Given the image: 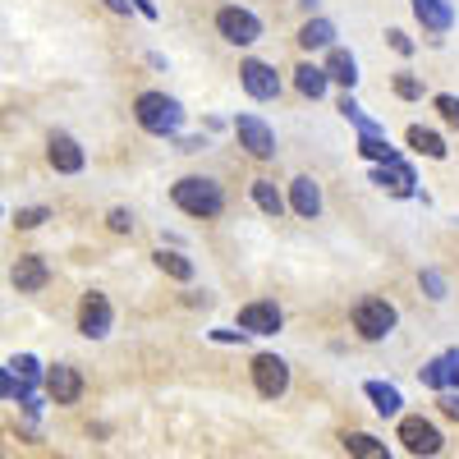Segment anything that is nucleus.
<instances>
[{"label":"nucleus","mask_w":459,"mask_h":459,"mask_svg":"<svg viewBox=\"0 0 459 459\" xmlns=\"http://www.w3.org/2000/svg\"><path fill=\"white\" fill-rule=\"evenodd\" d=\"M248 372H253V386L262 400H281L290 391V363L281 354H253Z\"/></svg>","instance_id":"obj_7"},{"label":"nucleus","mask_w":459,"mask_h":459,"mask_svg":"<svg viewBox=\"0 0 459 459\" xmlns=\"http://www.w3.org/2000/svg\"><path fill=\"white\" fill-rule=\"evenodd\" d=\"M281 326H285V313H281L276 299H253V303H244L239 322H235V331H244V335H276Z\"/></svg>","instance_id":"obj_10"},{"label":"nucleus","mask_w":459,"mask_h":459,"mask_svg":"<svg viewBox=\"0 0 459 459\" xmlns=\"http://www.w3.org/2000/svg\"><path fill=\"white\" fill-rule=\"evenodd\" d=\"M446 391H459V350H446Z\"/></svg>","instance_id":"obj_36"},{"label":"nucleus","mask_w":459,"mask_h":459,"mask_svg":"<svg viewBox=\"0 0 459 459\" xmlns=\"http://www.w3.org/2000/svg\"><path fill=\"white\" fill-rule=\"evenodd\" d=\"M391 88H395V97H400V101H423V92H428V88H423V79H418V74H409V69H400V74H395Z\"/></svg>","instance_id":"obj_28"},{"label":"nucleus","mask_w":459,"mask_h":459,"mask_svg":"<svg viewBox=\"0 0 459 459\" xmlns=\"http://www.w3.org/2000/svg\"><path fill=\"white\" fill-rule=\"evenodd\" d=\"M335 110H340V115H344V120H350V125H354L359 134H381V125H377L372 115H368V110H363V106L354 101V92H344V97L335 101Z\"/></svg>","instance_id":"obj_27"},{"label":"nucleus","mask_w":459,"mask_h":459,"mask_svg":"<svg viewBox=\"0 0 459 459\" xmlns=\"http://www.w3.org/2000/svg\"><path fill=\"white\" fill-rule=\"evenodd\" d=\"M42 386H47L51 404H79L83 400V372L74 363H51L47 377H42Z\"/></svg>","instance_id":"obj_13"},{"label":"nucleus","mask_w":459,"mask_h":459,"mask_svg":"<svg viewBox=\"0 0 459 459\" xmlns=\"http://www.w3.org/2000/svg\"><path fill=\"white\" fill-rule=\"evenodd\" d=\"M404 143H409V147L418 152V157H428V161H446V157H450V147H446V138H441L437 129H423V125H409Z\"/></svg>","instance_id":"obj_21"},{"label":"nucleus","mask_w":459,"mask_h":459,"mask_svg":"<svg viewBox=\"0 0 459 459\" xmlns=\"http://www.w3.org/2000/svg\"><path fill=\"white\" fill-rule=\"evenodd\" d=\"M294 88H299L303 97H313V101H322V97L331 92V79H326V69H322V65H313V60H303V65L294 69Z\"/></svg>","instance_id":"obj_25"},{"label":"nucleus","mask_w":459,"mask_h":459,"mask_svg":"<svg viewBox=\"0 0 459 459\" xmlns=\"http://www.w3.org/2000/svg\"><path fill=\"white\" fill-rule=\"evenodd\" d=\"M170 203L194 221H216L225 212V188L212 175H184L170 184Z\"/></svg>","instance_id":"obj_2"},{"label":"nucleus","mask_w":459,"mask_h":459,"mask_svg":"<svg viewBox=\"0 0 459 459\" xmlns=\"http://www.w3.org/2000/svg\"><path fill=\"white\" fill-rule=\"evenodd\" d=\"M437 409L450 418V423H459V391H441L437 395Z\"/></svg>","instance_id":"obj_37"},{"label":"nucleus","mask_w":459,"mask_h":459,"mask_svg":"<svg viewBox=\"0 0 459 459\" xmlns=\"http://www.w3.org/2000/svg\"><path fill=\"white\" fill-rule=\"evenodd\" d=\"M129 10H134V14H143V19H152V23L161 19V10H157V0H129Z\"/></svg>","instance_id":"obj_38"},{"label":"nucleus","mask_w":459,"mask_h":459,"mask_svg":"<svg viewBox=\"0 0 459 459\" xmlns=\"http://www.w3.org/2000/svg\"><path fill=\"white\" fill-rule=\"evenodd\" d=\"M134 225H138V221H134L129 207H110V212H106V230H110V235H134Z\"/></svg>","instance_id":"obj_32"},{"label":"nucleus","mask_w":459,"mask_h":459,"mask_svg":"<svg viewBox=\"0 0 459 459\" xmlns=\"http://www.w3.org/2000/svg\"><path fill=\"white\" fill-rule=\"evenodd\" d=\"M152 266H157V272L161 276H170V281H179V285H188V281H194L198 276V266H194V257H184L179 248H157V253H152Z\"/></svg>","instance_id":"obj_19"},{"label":"nucleus","mask_w":459,"mask_h":459,"mask_svg":"<svg viewBox=\"0 0 459 459\" xmlns=\"http://www.w3.org/2000/svg\"><path fill=\"white\" fill-rule=\"evenodd\" d=\"M239 88L253 101H276L281 97V74H276V65L248 56V60H239Z\"/></svg>","instance_id":"obj_8"},{"label":"nucleus","mask_w":459,"mask_h":459,"mask_svg":"<svg viewBox=\"0 0 459 459\" xmlns=\"http://www.w3.org/2000/svg\"><path fill=\"white\" fill-rule=\"evenodd\" d=\"M359 157L372 161V166H395V161H404L400 147H391L386 134H359Z\"/></svg>","instance_id":"obj_22"},{"label":"nucleus","mask_w":459,"mask_h":459,"mask_svg":"<svg viewBox=\"0 0 459 459\" xmlns=\"http://www.w3.org/2000/svg\"><path fill=\"white\" fill-rule=\"evenodd\" d=\"M5 368H10V377H14V381H23V386H32V391L42 386V377H47V368L37 363V354H14Z\"/></svg>","instance_id":"obj_26"},{"label":"nucleus","mask_w":459,"mask_h":459,"mask_svg":"<svg viewBox=\"0 0 459 459\" xmlns=\"http://www.w3.org/2000/svg\"><path fill=\"white\" fill-rule=\"evenodd\" d=\"M418 381H423L428 391H437V395H441V391H446V359H441V354H437V359H428L423 368H418Z\"/></svg>","instance_id":"obj_29"},{"label":"nucleus","mask_w":459,"mask_h":459,"mask_svg":"<svg viewBox=\"0 0 459 459\" xmlns=\"http://www.w3.org/2000/svg\"><path fill=\"white\" fill-rule=\"evenodd\" d=\"M110 326H115L110 299H106L101 290H88V294L79 299V335H88V340H106Z\"/></svg>","instance_id":"obj_9"},{"label":"nucleus","mask_w":459,"mask_h":459,"mask_svg":"<svg viewBox=\"0 0 459 459\" xmlns=\"http://www.w3.org/2000/svg\"><path fill=\"white\" fill-rule=\"evenodd\" d=\"M47 161H51L56 175H79V170L88 166V152H83V143L74 138V134L56 129V134L47 138Z\"/></svg>","instance_id":"obj_12"},{"label":"nucleus","mask_w":459,"mask_h":459,"mask_svg":"<svg viewBox=\"0 0 459 459\" xmlns=\"http://www.w3.org/2000/svg\"><path fill=\"white\" fill-rule=\"evenodd\" d=\"M322 69H326V79H331V83H340L344 92H354V88H359V60H354V51H344V47H331V51H326V65H322Z\"/></svg>","instance_id":"obj_17"},{"label":"nucleus","mask_w":459,"mask_h":459,"mask_svg":"<svg viewBox=\"0 0 459 459\" xmlns=\"http://www.w3.org/2000/svg\"><path fill=\"white\" fill-rule=\"evenodd\" d=\"M184 115H188L184 101L170 97V92H161V88H147V92L134 97V120H138V129L152 134V138H179Z\"/></svg>","instance_id":"obj_1"},{"label":"nucleus","mask_w":459,"mask_h":459,"mask_svg":"<svg viewBox=\"0 0 459 459\" xmlns=\"http://www.w3.org/2000/svg\"><path fill=\"white\" fill-rule=\"evenodd\" d=\"M322 184L313 175H294L290 188H285V212H294L299 221H317L322 216Z\"/></svg>","instance_id":"obj_11"},{"label":"nucleus","mask_w":459,"mask_h":459,"mask_svg":"<svg viewBox=\"0 0 459 459\" xmlns=\"http://www.w3.org/2000/svg\"><path fill=\"white\" fill-rule=\"evenodd\" d=\"M386 47H391L395 56H413V37H409L404 28H386Z\"/></svg>","instance_id":"obj_34"},{"label":"nucleus","mask_w":459,"mask_h":459,"mask_svg":"<svg viewBox=\"0 0 459 459\" xmlns=\"http://www.w3.org/2000/svg\"><path fill=\"white\" fill-rule=\"evenodd\" d=\"M207 335H212L216 344H248V340H253V335H244V331H235V326H212Z\"/></svg>","instance_id":"obj_35"},{"label":"nucleus","mask_w":459,"mask_h":459,"mask_svg":"<svg viewBox=\"0 0 459 459\" xmlns=\"http://www.w3.org/2000/svg\"><path fill=\"white\" fill-rule=\"evenodd\" d=\"M363 395L372 400V409L381 413V418H400L404 413V395H400V386L395 381H363Z\"/></svg>","instance_id":"obj_18"},{"label":"nucleus","mask_w":459,"mask_h":459,"mask_svg":"<svg viewBox=\"0 0 459 459\" xmlns=\"http://www.w3.org/2000/svg\"><path fill=\"white\" fill-rule=\"evenodd\" d=\"M418 285H423V294H428L432 303H441V299L450 294V285H446V276L437 272V266H423V272H418Z\"/></svg>","instance_id":"obj_30"},{"label":"nucleus","mask_w":459,"mask_h":459,"mask_svg":"<svg viewBox=\"0 0 459 459\" xmlns=\"http://www.w3.org/2000/svg\"><path fill=\"white\" fill-rule=\"evenodd\" d=\"M299 47H303V51H331V47H335V23L322 19V14H313L308 23L299 28Z\"/></svg>","instance_id":"obj_23"},{"label":"nucleus","mask_w":459,"mask_h":459,"mask_svg":"<svg viewBox=\"0 0 459 459\" xmlns=\"http://www.w3.org/2000/svg\"><path fill=\"white\" fill-rule=\"evenodd\" d=\"M432 110L441 115L450 129H459V97H455V92H437V97H432Z\"/></svg>","instance_id":"obj_31"},{"label":"nucleus","mask_w":459,"mask_h":459,"mask_svg":"<svg viewBox=\"0 0 459 459\" xmlns=\"http://www.w3.org/2000/svg\"><path fill=\"white\" fill-rule=\"evenodd\" d=\"M299 5H303V10H308V14H313V10H317V0H299Z\"/></svg>","instance_id":"obj_42"},{"label":"nucleus","mask_w":459,"mask_h":459,"mask_svg":"<svg viewBox=\"0 0 459 459\" xmlns=\"http://www.w3.org/2000/svg\"><path fill=\"white\" fill-rule=\"evenodd\" d=\"M10 281H14L19 294H37V290H47L51 266H47L42 253H23V257H14V266H10Z\"/></svg>","instance_id":"obj_14"},{"label":"nucleus","mask_w":459,"mask_h":459,"mask_svg":"<svg viewBox=\"0 0 459 459\" xmlns=\"http://www.w3.org/2000/svg\"><path fill=\"white\" fill-rule=\"evenodd\" d=\"M106 10H110V14H134L129 0H106Z\"/></svg>","instance_id":"obj_41"},{"label":"nucleus","mask_w":459,"mask_h":459,"mask_svg":"<svg viewBox=\"0 0 459 459\" xmlns=\"http://www.w3.org/2000/svg\"><path fill=\"white\" fill-rule=\"evenodd\" d=\"M207 147V138L203 134H194V138H179V152H203Z\"/></svg>","instance_id":"obj_40"},{"label":"nucleus","mask_w":459,"mask_h":459,"mask_svg":"<svg viewBox=\"0 0 459 459\" xmlns=\"http://www.w3.org/2000/svg\"><path fill=\"white\" fill-rule=\"evenodd\" d=\"M51 221V207H19L14 212V225L19 230H37V225H47Z\"/></svg>","instance_id":"obj_33"},{"label":"nucleus","mask_w":459,"mask_h":459,"mask_svg":"<svg viewBox=\"0 0 459 459\" xmlns=\"http://www.w3.org/2000/svg\"><path fill=\"white\" fill-rule=\"evenodd\" d=\"M248 194H253V207H257L262 216H272V221H281V216H285V194L276 188V179L257 175V179L248 184Z\"/></svg>","instance_id":"obj_20"},{"label":"nucleus","mask_w":459,"mask_h":459,"mask_svg":"<svg viewBox=\"0 0 459 459\" xmlns=\"http://www.w3.org/2000/svg\"><path fill=\"white\" fill-rule=\"evenodd\" d=\"M395 441H400L413 459H432V455H441V450H446L441 428L432 423V418H423V413H404V418H400V432H395Z\"/></svg>","instance_id":"obj_4"},{"label":"nucleus","mask_w":459,"mask_h":459,"mask_svg":"<svg viewBox=\"0 0 459 459\" xmlns=\"http://www.w3.org/2000/svg\"><path fill=\"white\" fill-rule=\"evenodd\" d=\"M235 138H239V147L248 152L253 161H276V129L262 120V115H253V110H244V115H235Z\"/></svg>","instance_id":"obj_6"},{"label":"nucleus","mask_w":459,"mask_h":459,"mask_svg":"<svg viewBox=\"0 0 459 459\" xmlns=\"http://www.w3.org/2000/svg\"><path fill=\"white\" fill-rule=\"evenodd\" d=\"M0 400H14V377L5 363H0Z\"/></svg>","instance_id":"obj_39"},{"label":"nucleus","mask_w":459,"mask_h":459,"mask_svg":"<svg viewBox=\"0 0 459 459\" xmlns=\"http://www.w3.org/2000/svg\"><path fill=\"white\" fill-rule=\"evenodd\" d=\"M216 32L225 47H253L262 42V19L248 5H221L216 10Z\"/></svg>","instance_id":"obj_5"},{"label":"nucleus","mask_w":459,"mask_h":459,"mask_svg":"<svg viewBox=\"0 0 459 459\" xmlns=\"http://www.w3.org/2000/svg\"><path fill=\"white\" fill-rule=\"evenodd\" d=\"M340 441H344V450H350V459H395L391 446L381 437H372V432H344Z\"/></svg>","instance_id":"obj_24"},{"label":"nucleus","mask_w":459,"mask_h":459,"mask_svg":"<svg viewBox=\"0 0 459 459\" xmlns=\"http://www.w3.org/2000/svg\"><path fill=\"white\" fill-rule=\"evenodd\" d=\"M372 184L377 188H386L391 198H418V175L409 161H395V166H372Z\"/></svg>","instance_id":"obj_15"},{"label":"nucleus","mask_w":459,"mask_h":459,"mask_svg":"<svg viewBox=\"0 0 459 459\" xmlns=\"http://www.w3.org/2000/svg\"><path fill=\"white\" fill-rule=\"evenodd\" d=\"M413 5V19L423 23V32L432 37H446L455 28V0H409Z\"/></svg>","instance_id":"obj_16"},{"label":"nucleus","mask_w":459,"mask_h":459,"mask_svg":"<svg viewBox=\"0 0 459 459\" xmlns=\"http://www.w3.org/2000/svg\"><path fill=\"white\" fill-rule=\"evenodd\" d=\"M350 326L363 340H386L400 326V308H395L391 299H381V294H368V299H359L354 308H350Z\"/></svg>","instance_id":"obj_3"}]
</instances>
